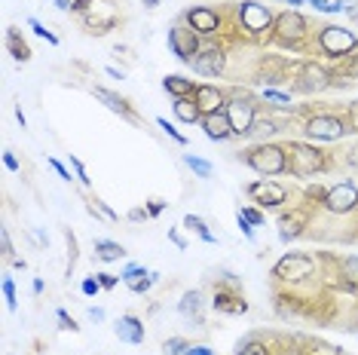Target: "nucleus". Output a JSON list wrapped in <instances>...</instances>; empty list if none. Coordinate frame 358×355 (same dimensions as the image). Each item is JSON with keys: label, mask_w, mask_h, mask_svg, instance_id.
Here are the masks:
<instances>
[{"label": "nucleus", "mask_w": 358, "mask_h": 355, "mask_svg": "<svg viewBox=\"0 0 358 355\" xmlns=\"http://www.w3.org/2000/svg\"><path fill=\"white\" fill-rule=\"evenodd\" d=\"M248 166L260 175H279L285 172V153L272 144H263V148H254L248 153Z\"/></svg>", "instance_id": "nucleus-1"}, {"label": "nucleus", "mask_w": 358, "mask_h": 355, "mask_svg": "<svg viewBox=\"0 0 358 355\" xmlns=\"http://www.w3.org/2000/svg\"><path fill=\"white\" fill-rule=\"evenodd\" d=\"M322 168V157L318 150L306 148V144H291V172L297 178H306V175H316Z\"/></svg>", "instance_id": "nucleus-2"}, {"label": "nucleus", "mask_w": 358, "mask_h": 355, "mask_svg": "<svg viewBox=\"0 0 358 355\" xmlns=\"http://www.w3.org/2000/svg\"><path fill=\"white\" fill-rule=\"evenodd\" d=\"M322 49L325 52H331V56H346V52H352L355 49V37H352V31H346V28H325L322 31Z\"/></svg>", "instance_id": "nucleus-3"}, {"label": "nucleus", "mask_w": 358, "mask_h": 355, "mask_svg": "<svg viewBox=\"0 0 358 355\" xmlns=\"http://www.w3.org/2000/svg\"><path fill=\"white\" fill-rule=\"evenodd\" d=\"M169 46L175 49V56L181 61H193L196 58V34H193V28H172L169 31Z\"/></svg>", "instance_id": "nucleus-4"}, {"label": "nucleus", "mask_w": 358, "mask_h": 355, "mask_svg": "<svg viewBox=\"0 0 358 355\" xmlns=\"http://www.w3.org/2000/svg\"><path fill=\"white\" fill-rule=\"evenodd\" d=\"M239 15H242V25L251 31V34H260V31H267L270 22H272V15H270L267 6L254 3V0H248V3L239 6Z\"/></svg>", "instance_id": "nucleus-5"}, {"label": "nucleus", "mask_w": 358, "mask_h": 355, "mask_svg": "<svg viewBox=\"0 0 358 355\" xmlns=\"http://www.w3.org/2000/svg\"><path fill=\"white\" fill-rule=\"evenodd\" d=\"M313 273V260L303 258V254H288L276 264V276L279 279H303V276Z\"/></svg>", "instance_id": "nucleus-6"}, {"label": "nucleus", "mask_w": 358, "mask_h": 355, "mask_svg": "<svg viewBox=\"0 0 358 355\" xmlns=\"http://www.w3.org/2000/svg\"><path fill=\"white\" fill-rule=\"evenodd\" d=\"M227 117H230L233 132H236V135H248L254 129V107L248 102H230Z\"/></svg>", "instance_id": "nucleus-7"}, {"label": "nucleus", "mask_w": 358, "mask_h": 355, "mask_svg": "<svg viewBox=\"0 0 358 355\" xmlns=\"http://www.w3.org/2000/svg\"><path fill=\"white\" fill-rule=\"evenodd\" d=\"M306 135L309 138H322V141H337L343 135V123L337 117H313L306 126Z\"/></svg>", "instance_id": "nucleus-8"}, {"label": "nucleus", "mask_w": 358, "mask_h": 355, "mask_svg": "<svg viewBox=\"0 0 358 355\" xmlns=\"http://www.w3.org/2000/svg\"><path fill=\"white\" fill-rule=\"evenodd\" d=\"M355 203H358V190L352 184H337V187L328 193V199H325V205H328L331 212H349V208H355Z\"/></svg>", "instance_id": "nucleus-9"}, {"label": "nucleus", "mask_w": 358, "mask_h": 355, "mask_svg": "<svg viewBox=\"0 0 358 355\" xmlns=\"http://www.w3.org/2000/svg\"><path fill=\"white\" fill-rule=\"evenodd\" d=\"M193 68H196V74H202V77H217L224 71V52L221 49H205L202 56L193 58Z\"/></svg>", "instance_id": "nucleus-10"}, {"label": "nucleus", "mask_w": 358, "mask_h": 355, "mask_svg": "<svg viewBox=\"0 0 358 355\" xmlns=\"http://www.w3.org/2000/svg\"><path fill=\"white\" fill-rule=\"evenodd\" d=\"M202 126H205V135L215 138V141H224L227 135H233V123H230V117H227V111L208 113V117L202 120Z\"/></svg>", "instance_id": "nucleus-11"}, {"label": "nucleus", "mask_w": 358, "mask_h": 355, "mask_svg": "<svg viewBox=\"0 0 358 355\" xmlns=\"http://www.w3.org/2000/svg\"><path fill=\"white\" fill-rule=\"evenodd\" d=\"M190 28L199 31V34H215L217 31V13L205 10V6H196V10H190Z\"/></svg>", "instance_id": "nucleus-12"}, {"label": "nucleus", "mask_w": 358, "mask_h": 355, "mask_svg": "<svg viewBox=\"0 0 358 355\" xmlns=\"http://www.w3.org/2000/svg\"><path fill=\"white\" fill-rule=\"evenodd\" d=\"M276 28H279V37H282V40H297V37H303L306 22H303L300 13H285Z\"/></svg>", "instance_id": "nucleus-13"}, {"label": "nucleus", "mask_w": 358, "mask_h": 355, "mask_svg": "<svg viewBox=\"0 0 358 355\" xmlns=\"http://www.w3.org/2000/svg\"><path fill=\"white\" fill-rule=\"evenodd\" d=\"M116 337L126 343H141L144 340V325L135 319V315H123L120 322H116Z\"/></svg>", "instance_id": "nucleus-14"}, {"label": "nucleus", "mask_w": 358, "mask_h": 355, "mask_svg": "<svg viewBox=\"0 0 358 355\" xmlns=\"http://www.w3.org/2000/svg\"><path fill=\"white\" fill-rule=\"evenodd\" d=\"M196 104H199V111L208 117V113H217V111H221L224 95H221V92H217L215 86H199V89H196Z\"/></svg>", "instance_id": "nucleus-15"}, {"label": "nucleus", "mask_w": 358, "mask_h": 355, "mask_svg": "<svg viewBox=\"0 0 358 355\" xmlns=\"http://www.w3.org/2000/svg\"><path fill=\"white\" fill-rule=\"evenodd\" d=\"M123 279H126V285H129L132 291H138V294H144V291L150 288L153 282H157V273H144L141 267H129Z\"/></svg>", "instance_id": "nucleus-16"}, {"label": "nucleus", "mask_w": 358, "mask_h": 355, "mask_svg": "<svg viewBox=\"0 0 358 355\" xmlns=\"http://www.w3.org/2000/svg\"><path fill=\"white\" fill-rule=\"evenodd\" d=\"M251 193L260 199L263 205H282L285 203V190L279 187V184H251Z\"/></svg>", "instance_id": "nucleus-17"}, {"label": "nucleus", "mask_w": 358, "mask_h": 355, "mask_svg": "<svg viewBox=\"0 0 358 355\" xmlns=\"http://www.w3.org/2000/svg\"><path fill=\"white\" fill-rule=\"evenodd\" d=\"M199 113H202L199 104L190 102V98H178V102H175V117L181 120V123H196Z\"/></svg>", "instance_id": "nucleus-18"}, {"label": "nucleus", "mask_w": 358, "mask_h": 355, "mask_svg": "<svg viewBox=\"0 0 358 355\" xmlns=\"http://www.w3.org/2000/svg\"><path fill=\"white\" fill-rule=\"evenodd\" d=\"M181 313L184 315H202V297H199V291H187L184 300H181Z\"/></svg>", "instance_id": "nucleus-19"}, {"label": "nucleus", "mask_w": 358, "mask_h": 355, "mask_svg": "<svg viewBox=\"0 0 358 355\" xmlns=\"http://www.w3.org/2000/svg\"><path fill=\"white\" fill-rule=\"evenodd\" d=\"M166 89L172 92V95H178V98H187L193 92V83L184 80V77H166Z\"/></svg>", "instance_id": "nucleus-20"}, {"label": "nucleus", "mask_w": 358, "mask_h": 355, "mask_svg": "<svg viewBox=\"0 0 358 355\" xmlns=\"http://www.w3.org/2000/svg\"><path fill=\"white\" fill-rule=\"evenodd\" d=\"M95 254L101 260H120L126 251H123L116 242H95Z\"/></svg>", "instance_id": "nucleus-21"}, {"label": "nucleus", "mask_w": 358, "mask_h": 355, "mask_svg": "<svg viewBox=\"0 0 358 355\" xmlns=\"http://www.w3.org/2000/svg\"><path fill=\"white\" fill-rule=\"evenodd\" d=\"M95 98H101V102L111 107V111H116V113H129V111H126V102H123L120 95H114V92H107V89H95Z\"/></svg>", "instance_id": "nucleus-22"}, {"label": "nucleus", "mask_w": 358, "mask_h": 355, "mask_svg": "<svg viewBox=\"0 0 358 355\" xmlns=\"http://www.w3.org/2000/svg\"><path fill=\"white\" fill-rule=\"evenodd\" d=\"M184 227L196 230V233H199L202 239H205V242H212V239H215V236L205 230V223H202V218H196V214H187V218H184Z\"/></svg>", "instance_id": "nucleus-23"}, {"label": "nucleus", "mask_w": 358, "mask_h": 355, "mask_svg": "<svg viewBox=\"0 0 358 355\" xmlns=\"http://www.w3.org/2000/svg\"><path fill=\"white\" fill-rule=\"evenodd\" d=\"M184 163L193 168V172H196L199 178H212V166L205 163V159H196V157H184Z\"/></svg>", "instance_id": "nucleus-24"}, {"label": "nucleus", "mask_w": 358, "mask_h": 355, "mask_svg": "<svg viewBox=\"0 0 358 355\" xmlns=\"http://www.w3.org/2000/svg\"><path fill=\"white\" fill-rule=\"evenodd\" d=\"M187 349H190V346H187L181 337H172V340L162 346V352H166V355H187Z\"/></svg>", "instance_id": "nucleus-25"}, {"label": "nucleus", "mask_w": 358, "mask_h": 355, "mask_svg": "<svg viewBox=\"0 0 358 355\" xmlns=\"http://www.w3.org/2000/svg\"><path fill=\"white\" fill-rule=\"evenodd\" d=\"M343 273H346V279L352 288H358V258H349L346 264H343Z\"/></svg>", "instance_id": "nucleus-26"}, {"label": "nucleus", "mask_w": 358, "mask_h": 355, "mask_svg": "<svg viewBox=\"0 0 358 355\" xmlns=\"http://www.w3.org/2000/svg\"><path fill=\"white\" fill-rule=\"evenodd\" d=\"M279 227H282V239H291V236L300 233L297 218H282V221H279Z\"/></svg>", "instance_id": "nucleus-27"}, {"label": "nucleus", "mask_w": 358, "mask_h": 355, "mask_svg": "<svg viewBox=\"0 0 358 355\" xmlns=\"http://www.w3.org/2000/svg\"><path fill=\"white\" fill-rule=\"evenodd\" d=\"M3 297H6V306L15 310V285H13V279H3Z\"/></svg>", "instance_id": "nucleus-28"}, {"label": "nucleus", "mask_w": 358, "mask_h": 355, "mask_svg": "<svg viewBox=\"0 0 358 355\" xmlns=\"http://www.w3.org/2000/svg\"><path fill=\"white\" fill-rule=\"evenodd\" d=\"M10 40H13V52H15V58H19V61H25V58H28V46L15 40V34H10Z\"/></svg>", "instance_id": "nucleus-29"}, {"label": "nucleus", "mask_w": 358, "mask_h": 355, "mask_svg": "<svg viewBox=\"0 0 358 355\" xmlns=\"http://www.w3.org/2000/svg\"><path fill=\"white\" fill-rule=\"evenodd\" d=\"M31 28H34L37 31V34H40V37H46V40H49V43H59L56 40V34H49V31H46L43 25H40V22H37V19H31Z\"/></svg>", "instance_id": "nucleus-30"}, {"label": "nucleus", "mask_w": 358, "mask_h": 355, "mask_svg": "<svg viewBox=\"0 0 358 355\" xmlns=\"http://www.w3.org/2000/svg\"><path fill=\"white\" fill-rule=\"evenodd\" d=\"M239 355H267V346H260V343H248Z\"/></svg>", "instance_id": "nucleus-31"}, {"label": "nucleus", "mask_w": 358, "mask_h": 355, "mask_svg": "<svg viewBox=\"0 0 358 355\" xmlns=\"http://www.w3.org/2000/svg\"><path fill=\"white\" fill-rule=\"evenodd\" d=\"M159 126H162V129H166V132H169V135H172V138H175V141H181V144H184V135H181V132H178V129H175V126H172V123H169V120H159Z\"/></svg>", "instance_id": "nucleus-32"}, {"label": "nucleus", "mask_w": 358, "mask_h": 355, "mask_svg": "<svg viewBox=\"0 0 358 355\" xmlns=\"http://www.w3.org/2000/svg\"><path fill=\"white\" fill-rule=\"evenodd\" d=\"M0 242H3V254H6V258H13V245H10V233H6V230H0Z\"/></svg>", "instance_id": "nucleus-33"}, {"label": "nucleus", "mask_w": 358, "mask_h": 355, "mask_svg": "<svg viewBox=\"0 0 358 355\" xmlns=\"http://www.w3.org/2000/svg\"><path fill=\"white\" fill-rule=\"evenodd\" d=\"M267 98H270V102H276V104H288V98L282 95V92H272V89H267Z\"/></svg>", "instance_id": "nucleus-34"}, {"label": "nucleus", "mask_w": 358, "mask_h": 355, "mask_svg": "<svg viewBox=\"0 0 358 355\" xmlns=\"http://www.w3.org/2000/svg\"><path fill=\"white\" fill-rule=\"evenodd\" d=\"M239 214H242V218H245V221H251V223H260V221H263V218H260V214H258V212H251V208H245V212H239Z\"/></svg>", "instance_id": "nucleus-35"}, {"label": "nucleus", "mask_w": 358, "mask_h": 355, "mask_svg": "<svg viewBox=\"0 0 358 355\" xmlns=\"http://www.w3.org/2000/svg\"><path fill=\"white\" fill-rule=\"evenodd\" d=\"M98 285H101V282L86 279V282H83V291H86V294H98Z\"/></svg>", "instance_id": "nucleus-36"}, {"label": "nucleus", "mask_w": 358, "mask_h": 355, "mask_svg": "<svg viewBox=\"0 0 358 355\" xmlns=\"http://www.w3.org/2000/svg\"><path fill=\"white\" fill-rule=\"evenodd\" d=\"M59 322H61V328H71V331H77V325L71 319H68V313H59Z\"/></svg>", "instance_id": "nucleus-37"}, {"label": "nucleus", "mask_w": 358, "mask_h": 355, "mask_svg": "<svg viewBox=\"0 0 358 355\" xmlns=\"http://www.w3.org/2000/svg\"><path fill=\"white\" fill-rule=\"evenodd\" d=\"M52 168H56V172H59L61 178H65V181H71V175H68V168L61 166V163H56V159H52Z\"/></svg>", "instance_id": "nucleus-38"}, {"label": "nucleus", "mask_w": 358, "mask_h": 355, "mask_svg": "<svg viewBox=\"0 0 358 355\" xmlns=\"http://www.w3.org/2000/svg\"><path fill=\"white\" fill-rule=\"evenodd\" d=\"M187 355H212L205 349V346H190V349H187Z\"/></svg>", "instance_id": "nucleus-39"}, {"label": "nucleus", "mask_w": 358, "mask_h": 355, "mask_svg": "<svg viewBox=\"0 0 358 355\" xmlns=\"http://www.w3.org/2000/svg\"><path fill=\"white\" fill-rule=\"evenodd\" d=\"M101 285H104V288H114L116 279H114V276H107V273H101Z\"/></svg>", "instance_id": "nucleus-40"}, {"label": "nucleus", "mask_w": 358, "mask_h": 355, "mask_svg": "<svg viewBox=\"0 0 358 355\" xmlns=\"http://www.w3.org/2000/svg\"><path fill=\"white\" fill-rule=\"evenodd\" d=\"M3 163H6V168H13V172H15V168H19V163H15V157H13V153H6V157H3Z\"/></svg>", "instance_id": "nucleus-41"}, {"label": "nucleus", "mask_w": 358, "mask_h": 355, "mask_svg": "<svg viewBox=\"0 0 358 355\" xmlns=\"http://www.w3.org/2000/svg\"><path fill=\"white\" fill-rule=\"evenodd\" d=\"M71 163H74V168H77V178H80V181H89V178H86V172H83V166L77 163V159H71Z\"/></svg>", "instance_id": "nucleus-42"}, {"label": "nucleus", "mask_w": 358, "mask_h": 355, "mask_svg": "<svg viewBox=\"0 0 358 355\" xmlns=\"http://www.w3.org/2000/svg\"><path fill=\"white\" fill-rule=\"evenodd\" d=\"M89 319H95V322H101V319H104V313H101V310H95V306H92V310H89Z\"/></svg>", "instance_id": "nucleus-43"}, {"label": "nucleus", "mask_w": 358, "mask_h": 355, "mask_svg": "<svg viewBox=\"0 0 358 355\" xmlns=\"http://www.w3.org/2000/svg\"><path fill=\"white\" fill-rule=\"evenodd\" d=\"M313 3L318 6V10H328V3H331V0H313Z\"/></svg>", "instance_id": "nucleus-44"}, {"label": "nucleus", "mask_w": 358, "mask_h": 355, "mask_svg": "<svg viewBox=\"0 0 358 355\" xmlns=\"http://www.w3.org/2000/svg\"><path fill=\"white\" fill-rule=\"evenodd\" d=\"M144 3H147V6H157V0H144Z\"/></svg>", "instance_id": "nucleus-45"}, {"label": "nucleus", "mask_w": 358, "mask_h": 355, "mask_svg": "<svg viewBox=\"0 0 358 355\" xmlns=\"http://www.w3.org/2000/svg\"><path fill=\"white\" fill-rule=\"evenodd\" d=\"M288 3H291V6H297V3H300V0H288Z\"/></svg>", "instance_id": "nucleus-46"}]
</instances>
